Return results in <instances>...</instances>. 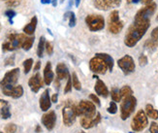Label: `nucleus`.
Wrapping results in <instances>:
<instances>
[{
  "mask_svg": "<svg viewBox=\"0 0 158 133\" xmlns=\"http://www.w3.org/2000/svg\"><path fill=\"white\" fill-rule=\"evenodd\" d=\"M150 26V20L135 19L133 24L128 27L124 37V45L128 48H134L138 42L145 36Z\"/></svg>",
  "mask_w": 158,
  "mask_h": 133,
  "instance_id": "nucleus-1",
  "label": "nucleus"
},
{
  "mask_svg": "<svg viewBox=\"0 0 158 133\" xmlns=\"http://www.w3.org/2000/svg\"><path fill=\"white\" fill-rule=\"evenodd\" d=\"M19 73V68H14L5 73L3 79L0 81V88L4 95L11 97L13 89L18 84Z\"/></svg>",
  "mask_w": 158,
  "mask_h": 133,
  "instance_id": "nucleus-2",
  "label": "nucleus"
},
{
  "mask_svg": "<svg viewBox=\"0 0 158 133\" xmlns=\"http://www.w3.org/2000/svg\"><path fill=\"white\" fill-rule=\"evenodd\" d=\"M25 34L22 33H11L2 44V52H14L22 48L25 40Z\"/></svg>",
  "mask_w": 158,
  "mask_h": 133,
  "instance_id": "nucleus-3",
  "label": "nucleus"
},
{
  "mask_svg": "<svg viewBox=\"0 0 158 133\" xmlns=\"http://www.w3.org/2000/svg\"><path fill=\"white\" fill-rule=\"evenodd\" d=\"M137 106V98L133 95L123 98L120 104V118L122 121H126L132 115Z\"/></svg>",
  "mask_w": 158,
  "mask_h": 133,
  "instance_id": "nucleus-4",
  "label": "nucleus"
},
{
  "mask_svg": "<svg viewBox=\"0 0 158 133\" xmlns=\"http://www.w3.org/2000/svg\"><path fill=\"white\" fill-rule=\"evenodd\" d=\"M124 27V23L119 19L118 10H113L108 19V30L112 34H118Z\"/></svg>",
  "mask_w": 158,
  "mask_h": 133,
  "instance_id": "nucleus-5",
  "label": "nucleus"
},
{
  "mask_svg": "<svg viewBox=\"0 0 158 133\" xmlns=\"http://www.w3.org/2000/svg\"><path fill=\"white\" fill-rule=\"evenodd\" d=\"M85 24L88 29L92 32L101 31L105 28V19L102 15L97 14H92V15H87L85 18Z\"/></svg>",
  "mask_w": 158,
  "mask_h": 133,
  "instance_id": "nucleus-6",
  "label": "nucleus"
},
{
  "mask_svg": "<svg viewBox=\"0 0 158 133\" xmlns=\"http://www.w3.org/2000/svg\"><path fill=\"white\" fill-rule=\"evenodd\" d=\"M148 125V118L146 111L139 110L131 122V128L135 132H141Z\"/></svg>",
  "mask_w": 158,
  "mask_h": 133,
  "instance_id": "nucleus-7",
  "label": "nucleus"
},
{
  "mask_svg": "<svg viewBox=\"0 0 158 133\" xmlns=\"http://www.w3.org/2000/svg\"><path fill=\"white\" fill-rule=\"evenodd\" d=\"M89 69H90V71H92L95 74L105 75L109 70V67L104 59L95 54L94 57L89 60Z\"/></svg>",
  "mask_w": 158,
  "mask_h": 133,
  "instance_id": "nucleus-8",
  "label": "nucleus"
},
{
  "mask_svg": "<svg viewBox=\"0 0 158 133\" xmlns=\"http://www.w3.org/2000/svg\"><path fill=\"white\" fill-rule=\"evenodd\" d=\"M118 65L121 69V71L124 75H130L134 73L136 69L134 58L129 54H125L124 57L119 58L118 60Z\"/></svg>",
  "mask_w": 158,
  "mask_h": 133,
  "instance_id": "nucleus-9",
  "label": "nucleus"
},
{
  "mask_svg": "<svg viewBox=\"0 0 158 133\" xmlns=\"http://www.w3.org/2000/svg\"><path fill=\"white\" fill-rule=\"evenodd\" d=\"M76 118L77 116L73 109V103L68 102L62 109V121L65 127H72L76 122Z\"/></svg>",
  "mask_w": 158,
  "mask_h": 133,
  "instance_id": "nucleus-10",
  "label": "nucleus"
},
{
  "mask_svg": "<svg viewBox=\"0 0 158 133\" xmlns=\"http://www.w3.org/2000/svg\"><path fill=\"white\" fill-rule=\"evenodd\" d=\"M156 8H157V5L154 2L148 4L145 7L141 8L138 12L136 13L134 19H142V20H150V18L154 15Z\"/></svg>",
  "mask_w": 158,
  "mask_h": 133,
  "instance_id": "nucleus-11",
  "label": "nucleus"
},
{
  "mask_svg": "<svg viewBox=\"0 0 158 133\" xmlns=\"http://www.w3.org/2000/svg\"><path fill=\"white\" fill-rule=\"evenodd\" d=\"M122 0H93V6L100 11H109L118 8Z\"/></svg>",
  "mask_w": 158,
  "mask_h": 133,
  "instance_id": "nucleus-12",
  "label": "nucleus"
},
{
  "mask_svg": "<svg viewBox=\"0 0 158 133\" xmlns=\"http://www.w3.org/2000/svg\"><path fill=\"white\" fill-rule=\"evenodd\" d=\"M79 107L81 110V117H87V118H94L96 113V106L95 104L90 100H81L78 104Z\"/></svg>",
  "mask_w": 158,
  "mask_h": 133,
  "instance_id": "nucleus-13",
  "label": "nucleus"
},
{
  "mask_svg": "<svg viewBox=\"0 0 158 133\" xmlns=\"http://www.w3.org/2000/svg\"><path fill=\"white\" fill-rule=\"evenodd\" d=\"M41 122L44 124V127L47 128V130L52 131L54 127H56V114L54 111H49L45 113L42 116V118H41Z\"/></svg>",
  "mask_w": 158,
  "mask_h": 133,
  "instance_id": "nucleus-14",
  "label": "nucleus"
},
{
  "mask_svg": "<svg viewBox=\"0 0 158 133\" xmlns=\"http://www.w3.org/2000/svg\"><path fill=\"white\" fill-rule=\"evenodd\" d=\"M101 114L97 113L95 115L94 118H87V117H84L82 116L80 120V123L81 125L82 128L85 129H90L92 127H94L95 125H97L100 123L101 122Z\"/></svg>",
  "mask_w": 158,
  "mask_h": 133,
  "instance_id": "nucleus-15",
  "label": "nucleus"
},
{
  "mask_svg": "<svg viewBox=\"0 0 158 133\" xmlns=\"http://www.w3.org/2000/svg\"><path fill=\"white\" fill-rule=\"evenodd\" d=\"M44 80L42 79L40 73L34 74L30 79L28 80V86L31 89V92L34 93H37L39 90L44 87Z\"/></svg>",
  "mask_w": 158,
  "mask_h": 133,
  "instance_id": "nucleus-16",
  "label": "nucleus"
},
{
  "mask_svg": "<svg viewBox=\"0 0 158 133\" xmlns=\"http://www.w3.org/2000/svg\"><path fill=\"white\" fill-rule=\"evenodd\" d=\"M39 104H40V108L43 112H47L49 111L52 107V99L50 97V89L47 88L44 90V92L42 93L39 100Z\"/></svg>",
  "mask_w": 158,
  "mask_h": 133,
  "instance_id": "nucleus-17",
  "label": "nucleus"
},
{
  "mask_svg": "<svg viewBox=\"0 0 158 133\" xmlns=\"http://www.w3.org/2000/svg\"><path fill=\"white\" fill-rule=\"evenodd\" d=\"M12 116L11 113V105L8 101L0 98V118L8 120Z\"/></svg>",
  "mask_w": 158,
  "mask_h": 133,
  "instance_id": "nucleus-18",
  "label": "nucleus"
},
{
  "mask_svg": "<svg viewBox=\"0 0 158 133\" xmlns=\"http://www.w3.org/2000/svg\"><path fill=\"white\" fill-rule=\"evenodd\" d=\"M94 90H95V92L97 93V95H100L102 97H104V98H107V97L109 96V93H110L107 86L105 85V83L98 78L95 83Z\"/></svg>",
  "mask_w": 158,
  "mask_h": 133,
  "instance_id": "nucleus-19",
  "label": "nucleus"
},
{
  "mask_svg": "<svg viewBox=\"0 0 158 133\" xmlns=\"http://www.w3.org/2000/svg\"><path fill=\"white\" fill-rule=\"evenodd\" d=\"M56 72L57 79H59V80L68 79L70 77L69 70H68V67L64 62H59V63L56 65Z\"/></svg>",
  "mask_w": 158,
  "mask_h": 133,
  "instance_id": "nucleus-20",
  "label": "nucleus"
},
{
  "mask_svg": "<svg viewBox=\"0 0 158 133\" xmlns=\"http://www.w3.org/2000/svg\"><path fill=\"white\" fill-rule=\"evenodd\" d=\"M54 75L52 72V62L48 61L46 63V66L44 68V83L45 85L50 86L52 82L53 81Z\"/></svg>",
  "mask_w": 158,
  "mask_h": 133,
  "instance_id": "nucleus-21",
  "label": "nucleus"
},
{
  "mask_svg": "<svg viewBox=\"0 0 158 133\" xmlns=\"http://www.w3.org/2000/svg\"><path fill=\"white\" fill-rule=\"evenodd\" d=\"M37 24H38V19L36 16H34L31 19L29 24H27L24 27H23V32L24 34H27V35H32L35 33V30H36V27H37Z\"/></svg>",
  "mask_w": 158,
  "mask_h": 133,
  "instance_id": "nucleus-22",
  "label": "nucleus"
},
{
  "mask_svg": "<svg viewBox=\"0 0 158 133\" xmlns=\"http://www.w3.org/2000/svg\"><path fill=\"white\" fill-rule=\"evenodd\" d=\"M96 55H98L101 58H103L105 60V62L107 63L108 67H109V71L112 72L113 69H114V58L110 55L109 54H105V53H97L95 54Z\"/></svg>",
  "mask_w": 158,
  "mask_h": 133,
  "instance_id": "nucleus-23",
  "label": "nucleus"
},
{
  "mask_svg": "<svg viewBox=\"0 0 158 133\" xmlns=\"http://www.w3.org/2000/svg\"><path fill=\"white\" fill-rule=\"evenodd\" d=\"M146 114L152 120H158V110H156L152 104L146 105Z\"/></svg>",
  "mask_w": 158,
  "mask_h": 133,
  "instance_id": "nucleus-24",
  "label": "nucleus"
},
{
  "mask_svg": "<svg viewBox=\"0 0 158 133\" xmlns=\"http://www.w3.org/2000/svg\"><path fill=\"white\" fill-rule=\"evenodd\" d=\"M23 92H24V90H23V86L22 85H17L15 88H14V89H13L11 97H12V98H14V99L20 98V97L23 95Z\"/></svg>",
  "mask_w": 158,
  "mask_h": 133,
  "instance_id": "nucleus-25",
  "label": "nucleus"
},
{
  "mask_svg": "<svg viewBox=\"0 0 158 133\" xmlns=\"http://www.w3.org/2000/svg\"><path fill=\"white\" fill-rule=\"evenodd\" d=\"M45 45H46V38L44 36H41L39 39V43L37 47V55L41 58L44 55V51H45Z\"/></svg>",
  "mask_w": 158,
  "mask_h": 133,
  "instance_id": "nucleus-26",
  "label": "nucleus"
},
{
  "mask_svg": "<svg viewBox=\"0 0 158 133\" xmlns=\"http://www.w3.org/2000/svg\"><path fill=\"white\" fill-rule=\"evenodd\" d=\"M143 47H145L147 50L150 51V52H153L155 51L156 49L158 48V42L152 40V38L150 39H148L146 42H145V44H143Z\"/></svg>",
  "mask_w": 158,
  "mask_h": 133,
  "instance_id": "nucleus-27",
  "label": "nucleus"
},
{
  "mask_svg": "<svg viewBox=\"0 0 158 133\" xmlns=\"http://www.w3.org/2000/svg\"><path fill=\"white\" fill-rule=\"evenodd\" d=\"M119 93H120V96H121V99H123V98H125V97H127V96L133 95V89L129 86H123L119 89Z\"/></svg>",
  "mask_w": 158,
  "mask_h": 133,
  "instance_id": "nucleus-28",
  "label": "nucleus"
},
{
  "mask_svg": "<svg viewBox=\"0 0 158 133\" xmlns=\"http://www.w3.org/2000/svg\"><path fill=\"white\" fill-rule=\"evenodd\" d=\"M34 41H35V37L34 36H30V37H26L24 42H23V49L24 51H29L30 49L32 48L33 44H34Z\"/></svg>",
  "mask_w": 158,
  "mask_h": 133,
  "instance_id": "nucleus-29",
  "label": "nucleus"
},
{
  "mask_svg": "<svg viewBox=\"0 0 158 133\" xmlns=\"http://www.w3.org/2000/svg\"><path fill=\"white\" fill-rule=\"evenodd\" d=\"M71 79H72V85L73 88L76 89V90H81V84L78 78V75L76 72H73L72 76H71Z\"/></svg>",
  "mask_w": 158,
  "mask_h": 133,
  "instance_id": "nucleus-30",
  "label": "nucleus"
},
{
  "mask_svg": "<svg viewBox=\"0 0 158 133\" xmlns=\"http://www.w3.org/2000/svg\"><path fill=\"white\" fill-rule=\"evenodd\" d=\"M110 93H111L113 101H114V102H120L121 101V96H120V93H119V90L116 88H113Z\"/></svg>",
  "mask_w": 158,
  "mask_h": 133,
  "instance_id": "nucleus-31",
  "label": "nucleus"
},
{
  "mask_svg": "<svg viewBox=\"0 0 158 133\" xmlns=\"http://www.w3.org/2000/svg\"><path fill=\"white\" fill-rule=\"evenodd\" d=\"M33 65V59L32 58H27L23 61V69H24V74H28Z\"/></svg>",
  "mask_w": 158,
  "mask_h": 133,
  "instance_id": "nucleus-32",
  "label": "nucleus"
},
{
  "mask_svg": "<svg viewBox=\"0 0 158 133\" xmlns=\"http://www.w3.org/2000/svg\"><path fill=\"white\" fill-rule=\"evenodd\" d=\"M107 111H108V113L111 115L116 114V112H118V105H116V102H114V101L110 102L109 108L107 109Z\"/></svg>",
  "mask_w": 158,
  "mask_h": 133,
  "instance_id": "nucleus-33",
  "label": "nucleus"
},
{
  "mask_svg": "<svg viewBox=\"0 0 158 133\" xmlns=\"http://www.w3.org/2000/svg\"><path fill=\"white\" fill-rule=\"evenodd\" d=\"M18 129V127L15 123H8L4 127V131L6 133H16Z\"/></svg>",
  "mask_w": 158,
  "mask_h": 133,
  "instance_id": "nucleus-34",
  "label": "nucleus"
},
{
  "mask_svg": "<svg viewBox=\"0 0 158 133\" xmlns=\"http://www.w3.org/2000/svg\"><path fill=\"white\" fill-rule=\"evenodd\" d=\"M4 15L9 19V22H10V24H13V19L16 17L17 13H16L15 11H14L13 9H8V10H6V11H5Z\"/></svg>",
  "mask_w": 158,
  "mask_h": 133,
  "instance_id": "nucleus-35",
  "label": "nucleus"
},
{
  "mask_svg": "<svg viewBox=\"0 0 158 133\" xmlns=\"http://www.w3.org/2000/svg\"><path fill=\"white\" fill-rule=\"evenodd\" d=\"M68 19H69V26L70 27H74L77 24V19H76V15L75 13L72 11H69V16H68Z\"/></svg>",
  "mask_w": 158,
  "mask_h": 133,
  "instance_id": "nucleus-36",
  "label": "nucleus"
},
{
  "mask_svg": "<svg viewBox=\"0 0 158 133\" xmlns=\"http://www.w3.org/2000/svg\"><path fill=\"white\" fill-rule=\"evenodd\" d=\"M14 64H15V54L10 55V57H8L4 60L5 66H13Z\"/></svg>",
  "mask_w": 158,
  "mask_h": 133,
  "instance_id": "nucleus-37",
  "label": "nucleus"
},
{
  "mask_svg": "<svg viewBox=\"0 0 158 133\" xmlns=\"http://www.w3.org/2000/svg\"><path fill=\"white\" fill-rule=\"evenodd\" d=\"M45 50L47 52V54L49 55H52L53 54V46L51 42L46 41V45H45Z\"/></svg>",
  "mask_w": 158,
  "mask_h": 133,
  "instance_id": "nucleus-38",
  "label": "nucleus"
},
{
  "mask_svg": "<svg viewBox=\"0 0 158 133\" xmlns=\"http://www.w3.org/2000/svg\"><path fill=\"white\" fill-rule=\"evenodd\" d=\"M148 59L147 55L146 54H141L139 57V64H140V66H142V67L146 66L148 64Z\"/></svg>",
  "mask_w": 158,
  "mask_h": 133,
  "instance_id": "nucleus-39",
  "label": "nucleus"
},
{
  "mask_svg": "<svg viewBox=\"0 0 158 133\" xmlns=\"http://www.w3.org/2000/svg\"><path fill=\"white\" fill-rule=\"evenodd\" d=\"M89 99H90L95 105H97L98 107L101 106V102H100V99L98 98V95L93 94V93H90V94H89Z\"/></svg>",
  "mask_w": 158,
  "mask_h": 133,
  "instance_id": "nucleus-40",
  "label": "nucleus"
},
{
  "mask_svg": "<svg viewBox=\"0 0 158 133\" xmlns=\"http://www.w3.org/2000/svg\"><path fill=\"white\" fill-rule=\"evenodd\" d=\"M72 88H73V85H72V79L71 77L67 79V83H66V86H65V88H64V93H68L70 92L72 90Z\"/></svg>",
  "mask_w": 158,
  "mask_h": 133,
  "instance_id": "nucleus-41",
  "label": "nucleus"
},
{
  "mask_svg": "<svg viewBox=\"0 0 158 133\" xmlns=\"http://www.w3.org/2000/svg\"><path fill=\"white\" fill-rule=\"evenodd\" d=\"M20 4V0H7L6 5L10 7V8H14V7H17Z\"/></svg>",
  "mask_w": 158,
  "mask_h": 133,
  "instance_id": "nucleus-42",
  "label": "nucleus"
},
{
  "mask_svg": "<svg viewBox=\"0 0 158 133\" xmlns=\"http://www.w3.org/2000/svg\"><path fill=\"white\" fill-rule=\"evenodd\" d=\"M149 132L150 133H158V123L152 122L149 125Z\"/></svg>",
  "mask_w": 158,
  "mask_h": 133,
  "instance_id": "nucleus-43",
  "label": "nucleus"
},
{
  "mask_svg": "<svg viewBox=\"0 0 158 133\" xmlns=\"http://www.w3.org/2000/svg\"><path fill=\"white\" fill-rule=\"evenodd\" d=\"M150 38L152 40L158 42V26H156L155 28H153V30L150 33Z\"/></svg>",
  "mask_w": 158,
  "mask_h": 133,
  "instance_id": "nucleus-44",
  "label": "nucleus"
},
{
  "mask_svg": "<svg viewBox=\"0 0 158 133\" xmlns=\"http://www.w3.org/2000/svg\"><path fill=\"white\" fill-rule=\"evenodd\" d=\"M51 99H52V103H56L57 100H58V93H53L51 97Z\"/></svg>",
  "mask_w": 158,
  "mask_h": 133,
  "instance_id": "nucleus-45",
  "label": "nucleus"
},
{
  "mask_svg": "<svg viewBox=\"0 0 158 133\" xmlns=\"http://www.w3.org/2000/svg\"><path fill=\"white\" fill-rule=\"evenodd\" d=\"M40 67H41V61L38 60V61L36 62L35 66H34V71H38V70L40 69Z\"/></svg>",
  "mask_w": 158,
  "mask_h": 133,
  "instance_id": "nucleus-46",
  "label": "nucleus"
},
{
  "mask_svg": "<svg viewBox=\"0 0 158 133\" xmlns=\"http://www.w3.org/2000/svg\"><path fill=\"white\" fill-rule=\"evenodd\" d=\"M141 2L145 5H148V4H150L153 2V0H141Z\"/></svg>",
  "mask_w": 158,
  "mask_h": 133,
  "instance_id": "nucleus-47",
  "label": "nucleus"
},
{
  "mask_svg": "<svg viewBox=\"0 0 158 133\" xmlns=\"http://www.w3.org/2000/svg\"><path fill=\"white\" fill-rule=\"evenodd\" d=\"M35 132H36V133H41V132H42V127H41L39 124L36 125V127H35Z\"/></svg>",
  "mask_w": 158,
  "mask_h": 133,
  "instance_id": "nucleus-48",
  "label": "nucleus"
},
{
  "mask_svg": "<svg viewBox=\"0 0 158 133\" xmlns=\"http://www.w3.org/2000/svg\"><path fill=\"white\" fill-rule=\"evenodd\" d=\"M41 3L44 4V5H47V4L52 3V0H41Z\"/></svg>",
  "mask_w": 158,
  "mask_h": 133,
  "instance_id": "nucleus-49",
  "label": "nucleus"
},
{
  "mask_svg": "<svg viewBox=\"0 0 158 133\" xmlns=\"http://www.w3.org/2000/svg\"><path fill=\"white\" fill-rule=\"evenodd\" d=\"M59 81H60V80L56 78V88L57 89L60 88V83H59Z\"/></svg>",
  "mask_w": 158,
  "mask_h": 133,
  "instance_id": "nucleus-50",
  "label": "nucleus"
},
{
  "mask_svg": "<svg viewBox=\"0 0 158 133\" xmlns=\"http://www.w3.org/2000/svg\"><path fill=\"white\" fill-rule=\"evenodd\" d=\"M52 4L53 7H56L57 6V0H52Z\"/></svg>",
  "mask_w": 158,
  "mask_h": 133,
  "instance_id": "nucleus-51",
  "label": "nucleus"
},
{
  "mask_svg": "<svg viewBox=\"0 0 158 133\" xmlns=\"http://www.w3.org/2000/svg\"><path fill=\"white\" fill-rule=\"evenodd\" d=\"M80 3H81V0H75V6L76 7H79Z\"/></svg>",
  "mask_w": 158,
  "mask_h": 133,
  "instance_id": "nucleus-52",
  "label": "nucleus"
},
{
  "mask_svg": "<svg viewBox=\"0 0 158 133\" xmlns=\"http://www.w3.org/2000/svg\"><path fill=\"white\" fill-rule=\"evenodd\" d=\"M126 1H127L128 3H136V2H138L139 0H126Z\"/></svg>",
  "mask_w": 158,
  "mask_h": 133,
  "instance_id": "nucleus-53",
  "label": "nucleus"
},
{
  "mask_svg": "<svg viewBox=\"0 0 158 133\" xmlns=\"http://www.w3.org/2000/svg\"><path fill=\"white\" fill-rule=\"evenodd\" d=\"M64 2V0H60V3H63Z\"/></svg>",
  "mask_w": 158,
  "mask_h": 133,
  "instance_id": "nucleus-54",
  "label": "nucleus"
},
{
  "mask_svg": "<svg viewBox=\"0 0 158 133\" xmlns=\"http://www.w3.org/2000/svg\"><path fill=\"white\" fill-rule=\"evenodd\" d=\"M156 20H157V22H158V14H157V17H156Z\"/></svg>",
  "mask_w": 158,
  "mask_h": 133,
  "instance_id": "nucleus-55",
  "label": "nucleus"
},
{
  "mask_svg": "<svg viewBox=\"0 0 158 133\" xmlns=\"http://www.w3.org/2000/svg\"><path fill=\"white\" fill-rule=\"evenodd\" d=\"M0 31H1V24H0Z\"/></svg>",
  "mask_w": 158,
  "mask_h": 133,
  "instance_id": "nucleus-56",
  "label": "nucleus"
},
{
  "mask_svg": "<svg viewBox=\"0 0 158 133\" xmlns=\"http://www.w3.org/2000/svg\"><path fill=\"white\" fill-rule=\"evenodd\" d=\"M80 133H85V132H84V131H81V132H80Z\"/></svg>",
  "mask_w": 158,
  "mask_h": 133,
  "instance_id": "nucleus-57",
  "label": "nucleus"
},
{
  "mask_svg": "<svg viewBox=\"0 0 158 133\" xmlns=\"http://www.w3.org/2000/svg\"><path fill=\"white\" fill-rule=\"evenodd\" d=\"M2 1H7V0H2Z\"/></svg>",
  "mask_w": 158,
  "mask_h": 133,
  "instance_id": "nucleus-58",
  "label": "nucleus"
},
{
  "mask_svg": "<svg viewBox=\"0 0 158 133\" xmlns=\"http://www.w3.org/2000/svg\"><path fill=\"white\" fill-rule=\"evenodd\" d=\"M0 133H3V132H1V131H0Z\"/></svg>",
  "mask_w": 158,
  "mask_h": 133,
  "instance_id": "nucleus-59",
  "label": "nucleus"
}]
</instances>
